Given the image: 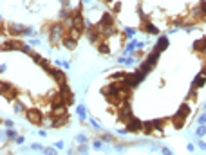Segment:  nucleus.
I'll return each instance as SVG.
<instances>
[{
	"label": "nucleus",
	"instance_id": "6",
	"mask_svg": "<svg viewBox=\"0 0 206 155\" xmlns=\"http://www.w3.org/2000/svg\"><path fill=\"white\" fill-rule=\"evenodd\" d=\"M197 123H199L201 126H202V125H206V114H201V116H199V119H197Z\"/></svg>",
	"mask_w": 206,
	"mask_h": 155
},
{
	"label": "nucleus",
	"instance_id": "4",
	"mask_svg": "<svg viewBox=\"0 0 206 155\" xmlns=\"http://www.w3.org/2000/svg\"><path fill=\"white\" fill-rule=\"evenodd\" d=\"M197 135H199V137H204V135H206V125H202V126L197 128Z\"/></svg>",
	"mask_w": 206,
	"mask_h": 155
},
{
	"label": "nucleus",
	"instance_id": "11",
	"mask_svg": "<svg viewBox=\"0 0 206 155\" xmlns=\"http://www.w3.org/2000/svg\"><path fill=\"white\" fill-rule=\"evenodd\" d=\"M45 155H58V153L54 151L52 148H45Z\"/></svg>",
	"mask_w": 206,
	"mask_h": 155
},
{
	"label": "nucleus",
	"instance_id": "8",
	"mask_svg": "<svg viewBox=\"0 0 206 155\" xmlns=\"http://www.w3.org/2000/svg\"><path fill=\"white\" fill-rule=\"evenodd\" d=\"M78 153L80 155H87V146H85V144H81V146L78 148Z\"/></svg>",
	"mask_w": 206,
	"mask_h": 155
},
{
	"label": "nucleus",
	"instance_id": "7",
	"mask_svg": "<svg viewBox=\"0 0 206 155\" xmlns=\"http://www.w3.org/2000/svg\"><path fill=\"white\" fill-rule=\"evenodd\" d=\"M76 112H78V116H80L81 119L85 117V108H83V107H78V108H76Z\"/></svg>",
	"mask_w": 206,
	"mask_h": 155
},
{
	"label": "nucleus",
	"instance_id": "9",
	"mask_svg": "<svg viewBox=\"0 0 206 155\" xmlns=\"http://www.w3.org/2000/svg\"><path fill=\"white\" fill-rule=\"evenodd\" d=\"M92 144H94V148H101L103 141H101V139H96V141H92Z\"/></svg>",
	"mask_w": 206,
	"mask_h": 155
},
{
	"label": "nucleus",
	"instance_id": "10",
	"mask_svg": "<svg viewBox=\"0 0 206 155\" xmlns=\"http://www.w3.org/2000/svg\"><path fill=\"white\" fill-rule=\"evenodd\" d=\"M76 139H78V142H81V144H85V142H87V137L83 135V133H81V135H78Z\"/></svg>",
	"mask_w": 206,
	"mask_h": 155
},
{
	"label": "nucleus",
	"instance_id": "3",
	"mask_svg": "<svg viewBox=\"0 0 206 155\" xmlns=\"http://www.w3.org/2000/svg\"><path fill=\"white\" fill-rule=\"evenodd\" d=\"M6 137H7L9 141H16V137H18V135H16V132H15V130H7V132H6Z\"/></svg>",
	"mask_w": 206,
	"mask_h": 155
},
{
	"label": "nucleus",
	"instance_id": "1",
	"mask_svg": "<svg viewBox=\"0 0 206 155\" xmlns=\"http://www.w3.org/2000/svg\"><path fill=\"white\" fill-rule=\"evenodd\" d=\"M27 119L31 121V123H35V125H42V116H40V112H36V110H27Z\"/></svg>",
	"mask_w": 206,
	"mask_h": 155
},
{
	"label": "nucleus",
	"instance_id": "14",
	"mask_svg": "<svg viewBox=\"0 0 206 155\" xmlns=\"http://www.w3.org/2000/svg\"><path fill=\"white\" fill-rule=\"evenodd\" d=\"M16 142H18V144H22V142H24V137H22V135H20V137H16Z\"/></svg>",
	"mask_w": 206,
	"mask_h": 155
},
{
	"label": "nucleus",
	"instance_id": "12",
	"mask_svg": "<svg viewBox=\"0 0 206 155\" xmlns=\"http://www.w3.org/2000/svg\"><path fill=\"white\" fill-rule=\"evenodd\" d=\"M4 125H6V126H7V128H11V126H13V123H11V121H9V119H6V121H4Z\"/></svg>",
	"mask_w": 206,
	"mask_h": 155
},
{
	"label": "nucleus",
	"instance_id": "5",
	"mask_svg": "<svg viewBox=\"0 0 206 155\" xmlns=\"http://www.w3.org/2000/svg\"><path fill=\"white\" fill-rule=\"evenodd\" d=\"M145 29L148 31V33H154V34H157V33H159V31H157L154 25H152V24H147V25H145Z\"/></svg>",
	"mask_w": 206,
	"mask_h": 155
},
{
	"label": "nucleus",
	"instance_id": "2",
	"mask_svg": "<svg viewBox=\"0 0 206 155\" xmlns=\"http://www.w3.org/2000/svg\"><path fill=\"white\" fill-rule=\"evenodd\" d=\"M202 85H206V74H204V72L195 78V81H193L192 87H193V88H199V87H202Z\"/></svg>",
	"mask_w": 206,
	"mask_h": 155
},
{
	"label": "nucleus",
	"instance_id": "13",
	"mask_svg": "<svg viewBox=\"0 0 206 155\" xmlns=\"http://www.w3.org/2000/svg\"><path fill=\"white\" fill-rule=\"evenodd\" d=\"M163 153H165V155H172V151L168 148H163Z\"/></svg>",
	"mask_w": 206,
	"mask_h": 155
}]
</instances>
